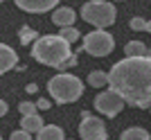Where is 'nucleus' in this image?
Here are the masks:
<instances>
[{
    "label": "nucleus",
    "instance_id": "f257e3e1",
    "mask_svg": "<svg viewBox=\"0 0 151 140\" xmlns=\"http://www.w3.org/2000/svg\"><path fill=\"white\" fill-rule=\"evenodd\" d=\"M108 88L120 93L126 104L151 106V57H126L111 68Z\"/></svg>",
    "mask_w": 151,
    "mask_h": 140
},
{
    "label": "nucleus",
    "instance_id": "f03ea898",
    "mask_svg": "<svg viewBox=\"0 0 151 140\" xmlns=\"http://www.w3.org/2000/svg\"><path fill=\"white\" fill-rule=\"evenodd\" d=\"M32 57L43 66L59 68L65 59L72 57V50H70V43L59 34H45L32 43Z\"/></svg>",
    "mask_w": 151,
    "mask_h": 140
},
{
    "label": "nucleus",
    "instance_id": "7ed1b4c3",
    "mask_svg": "<svg viewBox=\"0 0 151 140\" xmlns=\"http://www.w3.org/2000/svg\"><path fill=\"white\" fill-rule=\"evenodd\" d=\"M47 90L57 104H72L83 95V82L75 75L59 72L47 82Z\"/></svg>",
    "mask_w": 151,
    "mask_h": 140
},
{
    "label": "nucleus",
    "instance_id": "20e7f679",
    "mask_svg": "<svg viewBox=\"0 0 151 140\" xmlns=\"http://www.w3.org/2000/svg\"><path fill=\"white\" fill-rule=\"evenodd\" d=\"M81 18L90 25H95V30H106L108 25H113L117 18L115 7L106 0H88L81 7Z\"/></svg>",
    "mask_w": 151,
    "mask_h": 140
},
{
    "label": "nucleus",
    "instance_id": "39448f33",
    "mask_svg": "<svg viewBox=\"0 0 151 140\" xmlns=\"http://www.w3.org/2000/svg\"><path fill=\"white\" fill-rule=\"evenodd\" d=\"M115 48V38L106 30H95L83 36V52L90 57H108Z\"/></svg>",
    "mask_w": 151,
    "mask_h": 140
},
{
    "label": "nucleus",
    "instance_id": "423d86ee",
    "mask_svg": "<svg viewBox=\"0 0 151 140\" xmlns=\"http://www.w3.org/2000/svg\"><path fill=\"white\" fill-rule=\"evenodd\" d=\"M124 104H126L124 97H122L120 93H115L113 88L101 90L99 95L95 97V108H97L101 115H106V118H115V115L124 108Z\"/></svg>",
    "mask_w": 151,
    "mask_h": 140
},
{
    "label": "nucleus",
    "instance_id": "0eeeda50",
    "mask_svg": "<svg viewBox=\"0 0 151 140\" xmlns=\"http://www.w3.org/2000/svg\"><path fill=\"white\" fill-rule=\"evenodd\" d=\"M79 136H81V140H108L106 124H104L99 118H93V115H88V113L81 115Z\"/></svg>",
    "mask_w": 151,
    "mask_h": 140
},
{
    "label": "nucleus",
    "instance_id": "6e6552de",
    "mask_svg": "<svg viewBox=\"0 0 151 140\" xmlns=\"http://www.w3.org/2000/svg\"><path fill=\"white\" fill-rule=\"evenodd\" d=\"M18 9L27 14H45V12H52L54 7L59 5V0H14Z\"/></svg>",
    "mask_w": 151,
    "mask_h": 140
},
{
    "label": "nucleus",
    "instance_id": "1a4fd4ad",
    "mask_svg": "<svg viewBox=\"0 0 151 140\" xmlns=\"http://www.w3.org/2000/svg\"><path fill=\"white\" fill-rule=\"evenodd\" d=\"M18 64V54L14 48H9L7 43H0V75L9 72L12 68H16Z\"/></svg>",
    "mask_w": 151,
    "mask_h": 140
},
{
    "label": "nucleus",
    "instance_id": "9d476101",
    "mask_svg": "<svg viewBox=\"0 0 151 140\" xmlns=\"http://www.w3.org/2000/svg\"><path fill=\"white\" fill-rule=\"evenodd\" d=\"M75 18H77V14L72 7H59V9L52 12V23L59 27H72L75 25Z\"/></svg>",
    "mask_w": 151,
    "mask_h": 140
},
{
    "label": "nucleus",
    "instance_id": "9b49d317",
    "mask_svg": "<svg viewBox=\"0 0 151 140\" xmlns=\"http://www.w3.org/2000/svg\"><path fill=\"white\" fill-rule=\"evenodd\" d=\"M45 124H43V118H41V115H23V120H20V129H23V131H27V134H38V131H41V129H43Z\"/></svg>",
    "mask_w": 151,
    "mask_h": 140
},
{
    "label": "nucleus",
    "instance_id": "f8f14e48",
    "mask_svg": "<svg viewBox=\"0 0 151 140\" xmlns=\"http://www.w3.org/2000/svg\"><path fill=\"white\" fill-rule=\"evenodd\" d=\"M36 140H65V136H63L61 127H57V124H45L36 134Z\"/></svg>",
    "mask_w": 151,
    "mask_h": 140
},
{
    "label": "nucleus",
    "instance_id": "ddd939ff",
    "mask_svg": "<svg viewBox=\"0 0 151 140\" xmlns=\"http://www.w3.org/2000/svg\"><path fill=\"white\" fill-rule=\"evenodd\" d=\"M124 54L126 57H147L149 54V48H147L142 41H129L124 45Z\"/></svg>",
    "mask_w": 151,
    "mask_h": 140
},
{
    "label": "nucleus",
    "instance_id": "4468645a",
    "mask_svg": "<svg viewBox=\"0 0 151 140\" xmlns=\"http://www.w3.org/2000/svg\"><path fill=\"white\" fill-rule=\"evenodd\" d=\"M120 140H151V136L142 127H129L126 131H122Z\"/></svg>",
    "mask_w": 151,
    "mask_h": 140
},
{
    "label": "nucleus",
    "instance_id": "2eb2a0df",
    "mask_svg": "<svg viewBox=\"0 0 151 140\" xmlns=\"http://www.w3.org/2000/svg\"><path fill=\"white\" fill-rule=\"evenodd\" d=\"M88 86H93V88H104V86H108V72H104V70H93L88 75Z\"/></svg>",
    "mask_w": 151,
    "mask_h": 140
},
{
    "label": "nucleus",
    "instance_id": "dca6fc26",
    "mask_svg": "<svg viewBox=\"0 0 151 140\" xmlns=\"http://www.w3.org/2000/svg\"><path fill=\"white\" fill-rule=\"evenodd\" d=\"M18 36H20V43L23 45H29V43H34L38 38V32L36 30H32L29 25H23L20 27V32H18Z\"/></svg>",
    "mask_w": 151,
    "mask_h": 140
},
{
    "label": "nucleus",
    "instance_id": "f3484780",
    "mask_svg": "<svg viewBox=\"0 0 151 140\" xmlns=\"http://www.w3.org/2000/svg\"><path fill=\"white\" fill-rule=\"evenodd\" d=\"M59 36L65 38V41L72 45L75 41H79V38H81V32H79L75 25H72V27H61V30H59Z\"/></svg>",
    "mask_w": 151,
    "mask_h": 140
},
{
    "label": "nucleus",
    "instance_id": "a211bd4d",
    "mask_svg": "<svg viewBox=\"0 0 151 140\" xmlns=\"http://www.w3.org/2000/svg\"><path fill=\"white\" fill-rule=\"evenodd\" d=\"M18 111H20V115H36L38 106H36V104H32V102H20Z\"/></svg>",
    "mask_w": 151,
    "mask_h": 140
},
{
    "label": "nucleus",
    "instance_id": "6ab92c4d",
    "mask_svg": "<svg viewBox=\"0 0 151 140\" xmlns=\"http://www.w3.org/2000/svg\"><path fill=\"white\" fill-rule=\"evenodd\" d=\"M147 23H149V20H145L142 16H135V18H131V23H129V25H131L133 32H142V30L147 32Z\"/></svg>",
    "mask_w": 151,
    "mask_h": 140
},
{
    "label": "nucleus",
    "instance_id": "aec40b11",
    "mask_svg": "<svg viewBox=\"0 0 151 140\" xmlns=\"http://www.w3.org/2000/svg\"><path fill=\"white\" fill-rule=\"evenodd\" d=\"M9 140H32V134H27V131H23V129H18V131H14V134L9 136Z\"/></svg>",
    "mask_w": 151,
    "mask_h": 140
},
{
    "label": "nucleus",
    "instance_id": "412c9836",
    "mask_svg": "<svg viewBox=\"0 0 151 140\" xmlns=\"http://www.w3.org/2000/svg\"><path fill=\"white\" fill-rule=\"evenodd\" d=\"M72 66H77V54H72V57H70V59H65V61H63V64L59 66L57 70H61V72H63V70H68V68H72Z\"/></svg>",
    "mask_w": 151,
    "mask_h": 140
},
{
    "label": "nucleus",
    "instance_id": "4be33fe9",
    "mask_svg": "<svg viewBox=\"0 0 151 140\" xmlns=\"http://www.w3.org/2000/svg\"><path fill=\"white\" fill-rule=\"evenodd\" d=\"M36 106L41 108V111H47V108L52 106V102H50V100H45V97H43V100H38V102H36Z\"/></svg>",
    "mask_w": 151,
    "mask_h": 140
},
{
    "label": "nucleus",
    "instance_id": "5701e85b",
    "mask_svg": "<svg viewBox=\"0 0 151 140\" xmlns=\"http://www.w3.org/2000/svg\"><path fill=\"white\" fill-rule=\"evenodd\" d=\"M5 113H7V102H5V100H0V118H2Z\"/></svg>",
    "mask_w": 151,
    "mask_h": 140
},
{
    "label": "nucleus",
    "instance_id": "b1692460",
    "mask_svg": "<svg viewBox=\"0 0 151 140\" xmlns=\"http://www.w3.org/2000/svg\"><path fill=\"white\" fill-rule=\"evenodd\" d=\"M36 88H38L36 84H27V86H25V90H27V93H36Z\"/></svg>",
    "mask_w": 151,
    "mask_h": 140
},
{
    "label": "nucleus",
    "instance_id": "393cba45",
    "mask_svg": "<svg viewBox=\"0 0 151 140\" xmlns=\"http://www.w3.org/2000/svg\"><path fill=\"white\" fill-rule=\"evenodd\" d=\"M147 32H151V20H149V23H147Z\"/></svg>",
    "mask_w": 151,
    "mask_h": 140
},
{
    "label": "nucleus",
    "instance_id": "a878e982",
    "mask_svg": "<svg viewBox=\"0 0 151 140\" xmlns=\"http://www.w3.org/2000/svg\"><path fill=\"white\" fill-rule=\"evenodd\" d=\"M0 140H2V136H0Z\"/></svg>",
    "mask_w": 151,
    "mask_h": 140
},
{
    "label": "nucleus",
    "instance_id": "bb28decb",
    "mask_svg": "<svg viewBox=\"0 0 151 140\" xmlns=\"http://www.w3.org/2000/svg\"><path fill=\"white\" fill-rule=\"evenodd\" d=\"M0 2H2V0H0Z\"/></svg>",
    "mask_w": 151,
    "mask_h": 140
}]
</instances>
